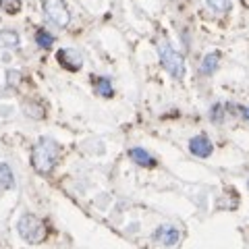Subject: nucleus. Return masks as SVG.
<instances>
[{"instance_id": "6ab92c4d", "label": "nucleus", "mask_w": 249, "mask_h": 249, "mask_svg": "<svg viewBox=\"0 0 249 249\" xmlns=\"http://www.w3.org/2000/svg\"><path fill=\"white\" fill-rule=\"evenodd\" d=\"M239 110H241V114H243V119L249 123V106H245V108H239Z\"/></svg>"}, {"instance_id": "9b49d317", "label": "nucleus", "mask_w": 249, "mask_h": 249, "mask_svg": "<svg viewBox=\"0 0 249 249\" xmlns=\"http://www.w3.org/2000/svg\"><path fill=\"white\" fill-rule=\"evenodd\" d=\"M93 89H96V93L102 96V98H112L114 96L112 81L108 79V77H93Z\"/></svg>"}, {"instance_id": "20e7f679", "label": "nucleus", "mask_w": 249, "mask_h": 249, "mask_svg": "<svg viewBox=\"0 0 249 249\" xmlns=\"http://www.w3.org/2000/svg\"><path fill=\"white\" fill-rule=\"evenodd\" d=\"M42 6H44V13L54 25L65 29L69 27L71 23V13H69V6L65 0H42Z\"/></svg>"}, {"instance_id": "423d86ee", "label": "nucleus", "mask_w": 249, "mask_h": 249, "mask_svg": "<svg viewBox=\"0 0 249 249\" xmlns=\"http://www.w3.org/2000/svg\"><path fill=\"white\" fill-rule=\"evenodd\" d=\"M154 241L164 247H175L181 241V231L173 227V224H162V227L154 231Z\"/></svg>"}, {"instance_id": "7ed1b4c3", "label": "nucleus", "mask_w": 249, "mask_h": 249, "mask_svg": "<svg viewBox=\"0 0 249 249\" xmlns=\"http://www.w3.org/2000/svg\"><path fill=\"white\" fill-rule=\"evenodd\" d=\"M17 232L23 241H27V243H42L46 239V227L44 222L40 220L37 216L34 214H23L17 222Z\"/></svg>"}, {"instance_id": "f03ea898", "label": "nucleus", "mask_w": 249, "mask_h": 249, "mask_svg": "<svg viewBox=\"0 0 249 249\" xmlns=\"http://www.w3.org/2000/svg\"><path fill=\"white\" fill-rule=\"evenodd\" d=\"M158 54H160V65L164 67V71L173 77V79L181 81L185 77V73H187V65H185L183 54L177 52L166 40H162L158 44Z\"/></svg>"}, {"instance_id": "6e6552de", "label": "nucleus", "mask_w": 249, "mask_h": 249, "mask_svg": "<svg viewBox=\"0 0 249 249\" xmlns=\"http://www.w3.org/2000/svg\"><path fill=\"white\" fill-rule=\"evenodd\" d=\"M129 158L133 160L137 166H143V168H154L156 164H158L154 156L147 150H143V147H131V150H129Z\"/></svg>"}, {"instance_id": "f3484780", "label": "nucleus", "mask_w": 249, "mask_h": 249, "mask_svg": "<svg viewBox=\"0 0 249 249\" xmlns=\"http://www.w3.org/2000/svg\"><path fill=\"white\" fill-rule=\"evenodd\" d=\"M208 6L216 13H229L231 11V0H206Z\"/></svg>"}, {"instance_id": "2eb2a0df", "label": "nucleus", "mask_w": 249, "mask_h": 249, "mask_svg": "<svg viewBox=\"0 0 249 249\" xmlns=\"http://www.w3.org/2000/svg\"><path fill=\"white\" fill-rule=\"evenodd\" d=\"M23 9V2L21 0H0V11L11 15V17H15V15H19Z\"/></svg>"}, {"instance_id": "9d476101", "label": "nucleus", "mask_w": 249, "mask_h": 249, "mask_svg": "<svg viewBox=\"0 0 249 249\" xmlns=\"http://www.w3.org/2000/svg\"><path fill=\"white\" fill-rule=\"evenodd\" d=\"M15 185H17V181H15L13 168L6 164V162H0V187H2L4 191H11V189H15Z\"/></svg>"}, {"instance_id": "4468645a", "label": "nucleus", "mask_w": 249, "mask_h": 249, "mask_svg": "<svg viewBox=\"0 0 249 249\" xmlns=\"http://www.w3.org/2000/svg\"><path fill=\"white\" fill-rule=\"evenodd\" d=\"M227 106H224L222 102H216V104H212V108H210V121H212L214 124H222L224 123V116H227Z\"/></svg>"}, {"instance_id": "39448f33", "label": "nucleus", "mask_w": 249, "mask_h": 249, "mask_svg": "<svg viewBox=\"0 0 249 249\" xmlns=\"http://www.w3.org/2000/svg\"><path fill=\"white\" fill-rule=\"evenodd\" d=\"M56 60H58V65L60 67H65L67 71H81V67H83V56L79 54V50H75V48H62L56 52Z\"/></svg>"}, {"instance_id": "ddd939ff", "label": "nucleus", "mask_w": 249, "mask_h": 249, "mask_svg": "<svg viewBox=\"0 0 249 249\" xmlns=\"http://www.w3.org/2000/svg\"><path fill=\"white\" fill-rule=\"evenodd\" d=\"M54 42H56V37H54L50 31H46V29H37V31H36V44L40 46L42 50L52 48Z\"/></svg>"}, {"instance_id": "dca6fc26", "label": "nucleus", "mask_w": 249, "mask_h": 249, "mask_svg": "<svg viewBox=\"0 0 249 249\" xmlns=\"http://www.w3.org/2000/svg\"><path fill=\"white\" fill-rule=\"evenodd\" d=\"M25 114L27 116H31V119H36V121H40V119H44L46 116V108L42 106V104H34V102H29V104H25Z\"/></svg>"}, {"instance_id": "1a4fd4ad", "label": "nucleus", "mask_w": 249, "mask_h": 249, "mask_svg": "<svg viewBox=\"0 0 249 249\" xmlns=\"http://www.w3.org/2000/svg\"><path fill=\"white\" fill-rule=\"evenodd\" d=\"M218 67H220V52H210V54H206V56L201 58L199 73L210 77V75H214L218 71Z\"/></svg>"}, {"instance_id": "f8f14e48", "label": "nucleus", "mask_w": 249, "mask_h": 249, "mask_svg": "<svg viewBox=\"0 0 249 249\" xmlns=\"http://www.w3.org/2000/svg\"><path fill=\"white\" fill-rule=\"evenodd\" d=\"M0 46H4V48H19L21 46L19 34L13 29H0Z\"/></svg>"}, {"instance_id": "a211bd4d", "label": "nucleus", "mask_w": 249, "mask_h": 249, "mask_svg": "<svg viewBox=\"0 0 249 249\" xmlns=\"http://www.w3.org/2000/svg\"><path fill=\"white\" fill-rule=\"evenodd\" d=\"M6 77H9V83L11 85H17L19 83V73L17 71H9V73H6Z\"/></svg>"}, {"instance_id": "0eeeda50", "label": "nucleus", "mask_w": 249, "mask_h": 249, "mask_svg": "<svg viewBox=\"0 0 249 249\" xmlns=\"http://www.w3.org/2000/svg\"><path fill=\"white\" fill-rule=\"evenodd\" d=\"M189 152L196 156V158H210L214 152V145L206 133H199L189 139Z\"/></svg>"}, {"instance_id": "f257e3e1", "label": "nucleus", "mask_w": 249, "mask_h": 249, "mask_svg": "<svg viewBox=\"0 0 249 249\" xmlns=\"http://www.w3.org/2000/svg\"><path fill=\"white\" fill-rule=\"evenodd\" d=\"M60 143L52 137H40L31 147V166L40 175H50L60 158Z\"/></svg>"}]
</instances>
